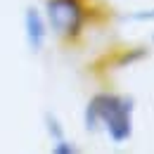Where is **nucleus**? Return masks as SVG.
Returning a JSON list of instances; mask_svg holds the SVG:
<instances>
[{"label":"nucleus","instance_id":"1","mask_svg":"<svg viewBox=\"0 0 154 154\" xmlns=\"http://www.w3.org/2000/svg\"><path fill=\"white\" fill-rule=\"evenodd\" d=\"M133 112L135 100L131 95L97 93L85 104L83 123H85V131L90 133L102 128L114 145H121L133 135Z\"/></svg>","mask_w":154,"mask_h":154},{"label":"nucleus","instance_id":"2","mask_svg":"<svg viewBox=\"0 0 154 154\" xmlns=\"http://www.w3.org/2000/svg\"><path fill=\"white\" fill-rule=\"evenodd\" d=\"M45 21L62 38H76L85 26V5L83 0H48Z\"/></svg>","mask_w":154,"mask_h":154},{"label":"nucleus","instance_id":"3","mask_svg":"<svg viewBox=\"0 0 154 154\" xmlns=\"http://www.w3.org/2000/svg\"><path fill=\"white\" fill-rule=\"evenodd\" d=\"M24 31H26V43L31 52H40L45 38H48V21L36 7H29L24 12Z\"/></svg>","mask_w":154,"mask_h":154},{"label":"nucleus","instance_id":"4","mask_svg":"<svg viewBox=\"0 0 154 154\" xmlns=\"http://www.w3.org/2000/svg\"><path fill=\"white\" fill-rule=\"evenodd\" d=\"M45 128H48V133L55 142L64 137V128H62V123H59V119L55 114H45Z\"/></svg>","mask_w":154,"mask_h":154},{"label":"nucleus","instance_id":"5","mask_svg":"<svg viewBox=\"0 0 154 154\" xmlns=\"http://www.w3.org/2000/svg\"><path fill=\"white\" fill-rule=\"evenodd\" d=\"M52 152H55V154H76V152H78V147L74 145V142H71V140L62 137V140H57V142H55Z\"/></svg>","mask_w":154,"mask_h":154},{"label":"nucleus","instance_id":"6","mask_svg":"<svg viewBox=\"0 0 154 154\" xmlns=\"http://www.w3.org/2000/svg\"><path fill=\"white\" fill-rule=\"evenodd\" d=\"M128 19H131V21H154V7H152V10H137V12H131Z\"/></svg>","mask_w":154,"mask_h":154},{"label":"nucleus","instance_id":"7","mask_svg":"<svg viewBox=\"0 0 154 154\" xmlns=\"http://www.w3.org/2000/svg\"><path fill=\"white\" fill-rule=\"evenodd\" d=\"M152 40H154V36H152Z\"/></svg>","mask_w":154,"mask_h":154}]
</instances>
